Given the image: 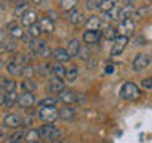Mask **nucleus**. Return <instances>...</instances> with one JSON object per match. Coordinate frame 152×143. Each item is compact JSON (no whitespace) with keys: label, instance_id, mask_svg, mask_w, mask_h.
Segmentation results:
<instances>
[{"label":"nucleus","instance_id":"de8ad7c7","mask_svg":"<svg viewBox=\"0 0 152 143\" xmlns=\"http://www.w3.org/2000/svg\"><path fill=\"white\" fill-rule=\"evenodd\" d=\"M10 2H11V3H16V5H18L19 2H21V0H10Z\"/></svg>","mask_w":152,"mask_h":143},{"label":"nucleus","instance_id":"9d476101","mask_svg":"<svg viewBox=\"0 0 152 143\" xmlns=\"http://www.w3.org/2000/svg\"><path fill=\"white\" fill-rule=\"evenodd\" d=\"M18 105L22 110H30L35 105V95H33V92H26L24 91L22 94H19L18 95Z\"/></svg>","mask_w":152,"mask_h":143},{"label":"nucleus","instance_id":"412c9836","mask_svg":"<svg viewBox=\"0 0 152 143\" xmlns=\"http://www.w3.org/2000/svg\"><path fill=\"white\" fill-rule=\"evenodd\" d=\"M132 13H133V5H124L122 8L117 10V19L119 21H125V19L132 16Z\"/></svg>","mask_w":152,"mask_h":143},{"label":"nucleus","instance_id":"393cba45","mask_svg":"<svg viewBox=\"0 0 152 143\" xmlns=\"http://www.w3.org/2000/svg\"><path fill=\"white\" fill-rule=\"evenodd\" d=\"M116 7H117V0H102V3H100V10H102L104 14L109 13Z\"/></svg>","mask_w":152,"mask_h":143},{"label":"nucleus","instance_id":"a19ab883","mask_svg":"<svg viewBox=\"0 0 152 143\" xmlns=\"http://www.w3.org/2000/svg\"><path fill=\"white\" fill-rule=\"evenodd\" d=\"M32 122H33L32 116H24V118H22V124H21V126H24V127H30V126H32Z\"/></svg>","mask_w":152,"mask_h":143},{"label":"nucleus","instance_id":"603ef678","mask_svg":"<svg viewBox=\"0 0 152 143\" xmlns=\"http://www.w3.org/2000/svg\"><path fill=\"white\" fill-rule=\"evenodd\" d=\"M147 2H151V3H152V0H147Z\"/></svg>","mask_w":152,"mask_h":143},{"label":"nucleus","instance_id":"f3484780","mask_svg":"<svg viewBox=\"0 0 152 143\" xmlns=\"http://www.w3.org/2000/svg\"><path fill=\"white\" fill-rule=\"evenodd\" d=\"M66 52H68L70 57H76L79 56V51H81V41L78 40V38H71V40L68 41V46L65 48Z\"/></svg>","mask_w":152,"mask_h":143},{"label":"nucleus","instance_id":"8fccbe9b","mask_svg":"<svg viewBox=\"0 0 152 143\" xmlns=\"http://www.w3.org/2000/svg\"><path fill=\"white\" fill-rule=\"evenodd\" d=\"M0 137H2V127H0Z\"/></svg>","mask_w":152,"mask_h":143},{"label":"nucleus","instance_id":"e433bc0d","mask_svg":"<svg viewBox=\"0 0 152 143\" xmlns=\"http://www.w3.org/2000/svg\"><path fill=\"white\" fill-rule=\"evenodd\" d=\"M52 54V51H51V48L48 43H45L41 48H40V51H38V56H41V57H51Z\"/></svg>","mask_w":152,"mask_h":143},{"label":"nucleus","instance_id":"2eb2a0df","mask_svg":"<svg viewBox=\"0 0 152 143\" xmlns=\"http://www.w3.org/2000/svg\"><path fill=\"white\" fill-rule=\"evenodd\" d=\"M37 22H38V14L33 11V10L26 11L22 14V18H21V24L26 26V27H30V26H33V24H37Z\"/></svg>","mask_w":152,"mask_h":143},{"label":"nucleus","instance_id":"f257e3e1","mask_svg":"<svg viewBox=\"0 0 152 143\" xmlns=\"http://www.w3.org/2000/svg\"><path fill=\"white\" fill-rule=\"evenodd\" d=\"M40 140H48V142H54L56 138L60 137V129L54 126V124H43L37 129Z\"/></svg>","mask_w":152,"mask_h":143},{"label":"nucleus","instance_id":"49530a36","mask_svg":"<svg viewBox=\"0 0 152 143\" xmlns=\"http://www.w3.org/2000/svg\"><path fill=\"white\" fill-rule=\"evenodd\" d=\"M32 2H33V3H35V5H40V3L43 2V0H32Z\"/></svg>","mask_w":152,"mask_h":143},{"label":"nucleus","instance_id":"79ce46f5","mask_svg":"<svg viewBox=\"0 0 152 143\" xmlns=\"http://www.w3.org/2000/svg\"><path fill=\"white\" fill-rule=\"evenodd\" d=\"M10 40V38L7 37V33H5L3 30H0V45H3V43H7Z\"/></svg>","mask_w":152,"mask_h":143},{"label":"nucleus","instance_id":"20e7f679","mask_svg":"<svg viewBox=\"0 0 152 143\" xmlns=\"http://www.w3.org/2000/svg\"><path fill=\"white\" fill-rule=\"evenodd\" d=\"M141 91L135 83H124L121 88V97L124 100H136L140 99Z\"/></svg>","mask_w":152,"mask_h":143},{"label":"nucleus","instance_id":"7c9ffc66","mask_svg":"<svg viewBox=\"0 0 152 143\" xmlns=\"http://www.w3.org/2000/svg\"><path fill=\"white\" fill-rule=\"evenodd\" d=\"M65 78L68 81H75L76 78H78V67H76V65H70L68 69H66Z\"/></svg>","mask_w":152,"mask_h":143},{"label":"nucleus","instance_id":"473e14b6","mask_svg":"<svg viewBox=\"0 0 152 143\" xmlns=\"http://www.w3.org/2000/svg\"><path fill=\"white\" fill-rule=\"evenodd\" d=\"M51 72H52V65H51V64H48V62H45L43 65L38 67V73H40L41 76H49V75H51Z\"/></svg>","mask_w":152,"mask_h":143},{"label":"nucleus","instance_id":"72a5a7b5","mask_svg":"<svg viewBox=\"0 0 152 143\" xmlns=\"http://www.w3.org/2000/svg\"><path fill=\"white\" fill-rule=\"evenodd\" d=\"M57 102H59V99H56V97H46V99H43L40 103V107H56Z\"/></svg>","mask_w":152,"mask_h":143},{"label":"nucleus","instance_id":"3c124183","mask_svg":"<svg viewBox=\"0 0 152 143\" xmlns=\"http://www.w3.org/2000/svg\"><path fill=\"white\" fill-rule=\"evenodd\" d=\"M52 143H62V142H52Z\"/></svg>","mask_w":152,"mask_h":143},{"label":"nucleus","instance_id":"7ed1b4c3","mask_svg":"<svg viewBox=\"0 0 152 143\" xmlns=\"http://www.w3.org/2000/svg\"><path fill=\"white\" fill-rule=\"evenodd\" d=\"M38 119H41L46 124H54L56 119H59V110L56 107H40Z\"/></svg>","mask_w":152,"mask_h":143},{"label":"nucleus","instance_id":"9b49d317","mask_svg":"<svg viewBox=\"0 0 152 143\" xmlns=\"http://www.w3.org/2000/svg\"><path fill=\"white\" fill-rule=\"evenodd\" d=\"M3 124L10 129H18V127H21V124H22V118L16 113H8V114H5V118H3Z\"/></svg>","mask_w":152,"mask_h":143},{"label":"nucleus","instance_id":"4468645a","mask_svg":"<svg viewBox=\"0 0 152 143\" xmlns=\"http://www.w3.org/2000/svg\"><path fill=\"white\" fill-rule=\"evenodd\" d=\"M102 27H103V32H102V37H104L106 40H114V38L117 37V29L114 27V26H111L108 21H103L102 22Z\"/></svg>","mask_w":152,"mask_h":143},{"label":"nucleus","instance_id":"423d86ee","mask_svg":"<svg viewBox=\"0 0 152 143\" xmlns=\"http://www.w3.org/2000/svg\"><path fill=\"white\" fill-rule=\"evenodd\" d=\"M24 65H26V62H24V59L19 56V57H16V59H11V60L8 62V64H7V70H8L10 75L18 76V75L22 73Z\"/></svg>","mask_w":152,"mask_h":143},{"label":"nucleus","instance_id":"c85d7f7f","mask_svg":"<svg viewBox=\"0 0 152 143\" xmlns=\"http://www.w3.org/2000/svg\"><path fill=\"white\" fill-rule=\"evenodd\" d=\"M13 105H18V94L16 92H10V94H7V97H5V107L11 108Z\"/></svg>","mask_w":152,"mask_h":143},{"label":"nucleus","instance_id":"f8f14e48","mask_svg":"<svg viewBox=\"0 0 152 143\" xmlns=\"http://www.w3.org/2000/svg\"><path fill=\"white\" fill-rule=\"evenodd\" d=\"M100 38H102V32H100V30H86V32L83 33V41H84L87 46L98 43Z\"/></svg>","mask_w":152,"mask_h":143},{"label":"nucleus","instance_id":"5701e85b","mask_svg":"<svg viewBox=\"0 0 152 143\" xmlns=\"http://www.w3.org/2000/svg\"><path fill=\"white\" fill-rule=\"evenodd\" d=\"M38 24H40L41 27V32H46V33H51L52 30H54V21H51V18H41L40 21H38Z\"/></svg>","mask_w":152,"mask_h":143},{"label":"nucleus","instance_id":"cd10ccee","mask_svg":"<svg viewBox=\"0 0 152 143\" xmlns=\"http://www.w3.org/2000/svg\"><path fill=\"white\" fill-rule=\"evenodd\" d=\"M79 3V0H60V8L64 11H71L76 8V5Z\"/></svg>","mask_w":152,"mask_h":143},{"label":"nucleus","instance_id":"ea45409f","mask_svg":"<svg viewBox=\"0 0 152 143\" xmlns=\"http://www.w3.org/2000/svg\"><path fill=\"white\" fill-rule=\"evenodd\" d=\"M141 86H142V88H146V89H151L152 88V76H147V78L142 80Z\"/></svg>","mask_w":152,"mask_h":143},{"label":"nucleus","instance_id":"0eeeda50","mask_svg":"<svg viewBox=\"0 0 152 143\" xmlns=\"http://www.w3.org/2000/svg\"><path fill=\"white\" fill-rule=\"evenodd\" d=\"M116 29H117V35L130 38V35L135 32V22H133L132 18H128V19H125V21H121V24H119Z\"/></svg>","mask_w":152,"mask_h":143},{"label":"nucleus","instance_id":"a878e982","mask_svg":"<svg viewBox=\"0 0 152 143\" xmlns=\"http://www.w3.org/2000/svg\"><path fill=\"white\" fill-rule=\"evenodd\" d=\"M52 73H54L56 78L64 80L66 75V69L64 67V64H56V65H52Z\"/></svg>","mask_w":152,"mask_h":143},{"label":"nucleus","instance_id":"09e8293b","mask_svg":"<svg viewBox=\"0 0 152 143\" xmlns=\"http://www.w3.org/2000/svg\"><path fill=\"white\" fill-rule=\"evenodd\" d=\"M35 143H43V140H38V142H35Z\"/></svg>","mask_w":152,"mask_h":143},{"label":"nucleus","instance_id":"bb28decb","mask_svg":"<svg viewBox=\"0 0 152 143\" xmlns=\"http://www.w3.org/2000/svg\"><path fill=\"white\" fill-rule=\"evenodd\" d=\"M22 88H24L26 92H35L37 88H38V84L32 78H26V80L22 81Z\"/></svg>","mask_w":152,"mask_h":143},{"label":"nucleus","instance_id":"4be33fe9","mask_svg":"<svg viewBox=\"0 0 152 143\" xmlns=\"http://www.w3.org/2000/svg\"><path fill=\"white\" fill-rule=\"evenodd\" d=\"M75 110L71 107H64L59 111V119H62V121H73L75 119Z\"/></svg>","mask_w":152,"mask_h":143},{"label":"nucleus","instance_id":"37998d69","mask_svg":"<svg viewBox=\"0 0 152 143\" xmlns=\"http://www.w3.org/2000/svg\"><path fill=\"white\" fill-rule=\"evenodd\" d=\"M5 97H7V94L0 92V107H3V105H5Z\"/></svg>","mask_w":152,"mask_h":143},{"label":"nucleus","instance_id":"c03bdc74","mask_svg":"<svg viewBox=\"0 0 152 143\" xmlns=\"http://www.w3.org/2000/svg\"><path fill=\"white\" fill-rule=\"evenodd\" d=\"M104 72H106L108 75H109V73H113V72H114V67H113V65H108V67H106V70H104Z\"/></svg>","mask_w":152,"mask_h":143},{"label":"nucleus","instance_id":"a18cd8bd","mask_svg":"<svg viewBox=\"0 0 152 143\" xmlns=\"http://www.w3.org/2000/svg\"><path fill=\"white\" fill-rule=\"evenodd\" d=\"M135 2H136V0H122V3H124V5H133Z\"/></svg>","mask_w":152,"mask_h":143},{"label":"nucleus","instance_id":"aec40b11","mask_svg":"<svg viewBox=\"0 0 152 143\" xmlns=\"http://www.w3.org/2000/svg\"><path fill=\"white\" fill-rule=\"evenodd\" d=\"M68 21L73 24V26H79V24L84 22V13L81 10H71L70 14H68Z\"/></svg>","mask_w":152,"mask_h":143},{"label":"nucleus","instance_id":"f704fd0d","mask_svg":"<svg viewBox=\"0 0 152 143\" xmlns=\"http://www.w3.org/2000/svg\"><path fill=\"white\" fill-rule=\"evenodd\" d=\"M24 142V132H16L7 140V143H22Z\"/></svg>","mask_w":152,"mask_h":143},{"label":"nucleus","instance_id":"6e6552de","mask_svg":"<svg viewBox=\"0 0 152 143\" xmlns=\"http://www.w3.org/2000/svg\"><path fill=\"white\" fill-rule=\"evenodd\" d=\"M7 30H8L10 37H11L13 40H24V38H26V32H24L22 26L18 22H14V21L7 24Z\"/></svg>","mask_w":152,"mask_h":143},{"label":"nucleus","instance_id":"4c0bfd02","mask_svg":"<svg viewBox=\"0 0 152 143\" xmlns=\"http://www.w3.org/2000/svg\"><path fill=\"white\" fill-rule=\"evenodd\" d=\"M33 73H35V69H33L32 65L26 64V65H24V69H22V73H21V75H24L26 78H32Z\"/></svg>","mask_w":152,"mask_h":143},{"label":"nucleus","instance_id":"c756f323","mask_svg":"<svg viewBox=\"0 0 152 143\" xmlns=\"http://www.w3.org/2000/svg\"><path fill=\"white\" fill-rule=\"evenodd\" d=\"M28 11V3H24V2H19L16 5V8H14V16L18 18H22V14Z\"/></svg>","mask_w":152,"mask_h":143},{"label":"nucleus","instance_id":"1a4fd4ad","mask_svg":"<svg viewBox=\"0 0 152 143\" xmlns=\"http://www.w3.org/2000/svg\"><path fill=\"white\" fill-rule=\"evenodd\" d=\"M151 64V56L147 54V52H140L135 59H133V70L135 72H141V70H144L146 67H149Z\"/></svg>","mask_w":152,"mask_h":143},{"label":"nucleus","instance_id":"39448f33","mask_svg":"<svg viewBox=\"0 0 152 143\" xmlns=\"http://www.w3.org/2000/svg\"><path fill=\"white\" fill-rule=\"evenodd\" d=\"M128 45V37H122V35H117L116 38L113 40V48H111V56H121L124 49L127 48Z\"/></svg>","mask_w":152,"mask_h":143},{"label":"nucleus","instance_id":"b1692460","mask_svg":"<svg viewBox=\"0 0 152 143\" xmlns=\"http://www.w3.org/2000/svg\"><path fill=\"white\" fill-rule=\"evenodd\" d=\"M40 140V135H38L37 129H28V130L24 132V142L26 143H35Z\"/></svg>","mask_w":152,"mask_h":143},{"label":"nucleus","instance_id":"6ab92c4d","mask_svg":"<svg viewBox=\"0 0 152 143\" xmlns=\"http://www.w3.org/2000/svg\"><path fill=\"white\" fill-rule=\"evenodd\" d=\"M49 92H52V94H59V92H62V91L65 89V83H64V80H60V78H52L51 81H49Z\"/></svg>","mask_w":152,"mask_h":143},{"label":"nucleus","instance_id":"a211bd4d","mask_svg":"<svg viewBox=\"0 0 152 143\" xmlns=\"http://www.w3.org/2000/svg\"><path fill=\"white\" fill-rule=\"evenodd\" d=\"M84 27H86V30H98L102 27V19L98 16H89L84 21Z\"/></svg>","mask_w":152,"mask_h":143},{"label":"nucleus","instance_id":"2f4dec72","mask_svg":"<svg viewBox=\"0 0 152 143\" xmlns=\"http://www.w3.org/2000/svg\"><path fill=\"white\" fill-rule=\"evenodd\" d=\"M27 33H28L32 38H38V37L41 35V27H40V24L37 22V24H33V26H30V27L27 29Z\"/></svg>","mask_w":152,"mask_h":143},{"label":"nucleus","instance_id":"f03ea898","mask_svg":"<svg viewBox=\"0 0 152 143\" xmlns=\"http://www.w3.org/2000/svg\"><path fill=\"white\" fill-rule=\"evenodd\" d=\"M57 99L60 102H64L65 105H73V103H83L86 97L81 92H76V91H71V89H64L62 92L57 94Z\"/></svg>","mask_w":152,"mask_h":143},{"label":"nucleus","instance_id":"dca6fc26","mask_svg":"<svg viewBox=\"0 0 152 143\" xmlns=\"http://www.w3.org/2000/svg\"><path fill=\"white\" fill-rule=\"evenodd\" d=\"M52 57H54V60L57 64H66L71 59L68 56V52H66V49H64V48H57V49L52 51Z\"/></svg>","mask_w":152,"mask_h":143},{"label":"nucleus","instance_id":"ddd939ff","mask_svg":"<svg viewBox=\"0 0 152 143\" xmlns=\"http://www.w3.org/2000/svg\"><path fill=\"white\" fill-rule=\"evenodd\" d=\"M0 89L5 94L16 92V81L13 78H8V76H0Z\"/></svg>","mask_w":152,"mask_h":143},{"label":"nucleus","instance_id":"c9c22d12","mask_svg":"<svg viewBox=\"0 0 152 143\" xmlns=\"http://www.w3.org/2000/svg\"><path fill=\"white\" fill-rule=\"evenodd\" d=\"M14 49V41L13 40H8L7 43H3V45H0V54H3V52H10Z\"/></svg>","mask_w":152,"mask_h":143},{"label":"nucleus","instance_id":"58836bf2","mask_svg":"<svg viewBox=\"0 0 152 143\" xmlns=\"http://www.w3.org/2000/svg\"><path fill=\"white\" fill-rule=\"evenodd\" d=\"M100 3H102V0H87V3H86V8L92 11V10L100 8Z\"/></svg>","mask_w":152,"mask_h":143}]
</instances>
